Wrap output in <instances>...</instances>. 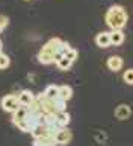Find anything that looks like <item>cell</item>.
<instances>
[{"mask_svg": "<svg viewBox=\"0 0 133 146\" xmlns=\"http://www.w3.org/2000/svg\"><path fill=\"white\" fill-rule=\"evenodd\" d=\"M129 15H127L126 9L121 5H113L107 9L106 15H104V21L111 27L112 31H123L124 26L127 25Z\"/></svg>", "mask_w": 133, "mask_h": 146, "instance_id": "obj_1", "label": "cell"}, {"mask_svg": "<svg viewBox=\"0 0 133 146\" xmlns=\"http://www.w3.org/2000/svg\"><path fill=\"white\" fill-rule=\"evenodd\" d=\"M0 105L6 113H15L18 108L21 107L20 100H18V94H6L0 100Z\"/></svg>", "mask_w": 133, "mask_h": 146, "instance_id": "obj_2", "label": "cell"}, {"mask_svg": "<svg viewBox=\"0 0 133 146\" xmlns=\"http://www.w3.org/2000/svg\"><path fill=\"white\" fill-rule=\"evenodd\" d=\"M73 139V132L68 129V128H62L61 131H58L54 134V140H56V145L58 146H65L71 141Z\"/></svg>", "mask_w": 133, "mask_h": 146, "instance_id": "obj_3", "label": "cell"}, {"mask_svg": "<svg viewBox=\"0 0 133 146\" xmlns=\"http://www.w3.org/2000/svg\"><path fill=\"white\" fill-rule=\"evenodd\" d=\"M62 43H64V41L61 38H52V40H48L47 43L43 46V49H41V50L48 52V53H52V55H56V52H59V49H61Z\"/></svg>", "mask_w": 133, "mask_h": 146, "instance_id": "obj_4", "label": "cell"}, {"mask_svg": "<svg viewBox=\"0 0 133 146\" xmlns=\"http://www.w3.org/2000/svg\"><path fill=\"white\" fill-rule=\"evenodd\" d=\"M107 68L111 72H120L123 66H124V61H123L121 56H117V55H113V56L107 58V62H106Z\"/></svg>", "mask_w": 133, "mask_h": 146, "instance_id": "obj_5", "label": "cell"}, {"mask_svg": "<svg viewBox=\"0 0 133 146\" xmlns=\"http://www.w3.org/2000/svg\"><path fill=\"white\" fill-rule=\"evenodd\" d=\"M132 116V108L127 104H121L115 108V117L118 120H126Z\"/></svg>", "mask_w": 133, "mask_h": 146, "instance_id": "obj_6", "label": "cell"}, {"mask_svg": "<svg viewBox=\"0 0 133 146\" xmlns=\"http://www.w3.org/2000/svg\"><path fill=\"white\" fill-rule=\"evenodd\" d=\"M95 44L102 49H106L111 46V32H100L95 36Z\"/></svg>", "mask_w": 133, "mask_h": 146, "instance_id": "obj_7", "label": "cell"}, {"mask_svg": "<svg viewBox=\"0 0 133 146\" xmlns=\"http://www.w3.org/2000/svg\"><path fill=\"white\" fill-rule=\"evenodd\" d=\"M33 99H35V94L30 90H21V93L18 94V100H20L21 107H29L33 102Z\"/></svg>", "mask_w": 133, "mask_h": 146, "instance_id": "obj_8", "label": "cell"}, {"mask_svg": "<svg viewBox=\"0 0 133 146\" xmlns=\"http://www.w3.org/2000/svg\"><path fill=\"white\" fill-rule=\"evenodd\" d=\"M33 146H58L56 140L53 135H47V137H38L33 139Z\"/></svg>", "mask_w": 133, "mask_h": 146, "instance_id": "obj_9", "label": "cell"}, {"mask_svg": "<svg viewBox=\"0 0 133 146\" xmlns=\"http://www.w3.org/2000/svg\"><path fill=\"white\" fill-rule=\"evenodd\" d=\"M126 36L123 31H111V44L112 46H120L124 43Z\"/></svg>", "mask_w": 133, "mask_h": 146, "instance_id": "obj_10", "label": "cell"}, {"mask_svg": "<svg viewBox=\"0 0 133 146\" xmlns=\"http://www.w3.org/2000/svg\"><path fill=\"white\" fill-rule=\"evenodd\" d=\"M38 61L44 66H48V64H53L54 62V55L48 53V52H44V50H39L38 52Z\"/></svg>", "mask_w": 133, "mask_h": 146, "instance_id": "obj_11", "label": "cell"}, {"mask_svg": "<svg viewBox=\"0 0 133 146\" xmlns=\"http://www.w3.org/2000/svg\"><path fill=\"white\" fill-rule=\"evenodd\" d=\"M59 98L68 102L73 98V88L70 85H59Z\"/></svg>", "mask_w": 133, "mask_h": 146, "instance_id": "obj_12", "label": "cell"}, {"mask_svg": "<svg viewBox=\"0 0 133 146\" xmlns=\"http://www.w3.org/2000/svg\"><path fill=\"white\" fill-rule=\"evenodd\" d=\"M27 113H29V108H27V107H20L15 113H12V123L24 120L26 116H27Z\"/></svg>", "mask_w": 133, "mask_h": 146, "instance_id": "obj_13", "label": "cell"}, {"mask_svg": "<svg viewBox=\"0 0 133 146\" xmlns=\"http://www.w3.org/2000/svg\"><path fill=\"white\" fill-rule=\"evenodd\" d=\"M43 93L47 96L48 99H56V98H59V87L54 85V84H50V85L45 87V90Z\"/></svg>", "mask_w": 133, "mask_h": 146, "instance_id": "obj_14", "label": "cell"}, {"mask_svg": "<svg viewBox=\"0 0 133 146\" xmlns=\"http://www.w3.org/2000/svg\"><path fill=\"white\" fill-rule=\"evenodd\" d=\"M54 117H56V120L61 123L64 128H67V125H68V123H70V120H71L70 114H68L67 111H59V113L54 114Z\"/></svg>", "mask_w": 133, "mask_h": 146, "instance_id": "obj_15", "label": "cell"}, {"mask_svg": "<svg viewBox=\"0 0 133 146\" xmlns=\"http://www.w3.org/2000/svg\"><path fill=\"white\" fill-rule=\"evenodd\" d=\"M56 66H58L59 70H70L71 66H73V61H70L67 56H64V58H61V59L56 62Z\"/></svg>", "mask_w": 133, "mask_h": 146, "instance_id": "obj_16", "label": "cell"}, {"mask_svg": "<svg viewBox=\"0 0 133 146\" xmlns=\"http://www.w3.org/2000/svg\"><path fill=\"white\" fill-rule=\"evenodd\" d=\"M123 81H124L127 85H133V68H127V70L123 73Z\"/></svg>", "mask_w": 133, "mask_h": 146, "instance_id": "obj_17", "label": "cell"}, {"mask_svg": "<svg viewBox=\"0 0 133 146\" xmlns=\"http://www.w3.org/2000/svg\"><path fill=\"white\" fill-rule=\"evenodd\" d=\"M11 66V59H9L8 55L5 53H0V70H5V68H8Z\"/></svg>", "mask_w": 133, "mask_h": 146, "instance_id": "obj_18", "label": "cell"}, {"mask_svg": "<svg viewBox=\"0 0 133 146\" xmlns=\"http://www.w3.org/2000/svg\"><path fill=\"white\" fill-rule=\"evenodd\" d=\"M65 56L70 59V61H73L74 62L76 59H77V56H79V53H77V50L76 49H73V47H70V50H68V52L65 53Z\"/></svg>", "mask_w": 133, "mask_h": 146, "instance_id": "obj_19", "label": "cell"}, {"mask_svg": "<svg viewBox=\"0 0 133 146\" xmlns=\"http://www.w3.org/2000/svg\"><path fill=\"white\" fill-rule=\"evenodd\" d=\"M0 23L3 25V27H6V26L9 25V18L5 17V15H0Z\"/></svg>", "mask_w": 133, "mask_h": 146, "instance_id": "obj_20", "label": "cell"}, {"mask_svg": "<svg viewBox=\"0 0 133 146\" xmlns=\"http://www.w3.org/2000/svg\"><path fill=\"white\" fill-rule=\"evenodd\" d=\"M2 49H3V44H2V41H0V53H2Z\"/></svg>", "mask_w": 133, "mask_h": 146, "instance_id": "obj_21", "label": "cell"}, {"mask_svg": "<svg viewBox=\"0 0 133 146\" xmlns=\"http://www.w3.org/2000/svg\"><path fill=\"white\" fill-rule=\"evenodd\" d=\"M3 29H5V27H3V25H2V23H0V32H2Z\"/></svg>", "mask_w": 133, "mask_h": 146, "instance_id": "obj_22", "label": "cell"}]
</instances>
